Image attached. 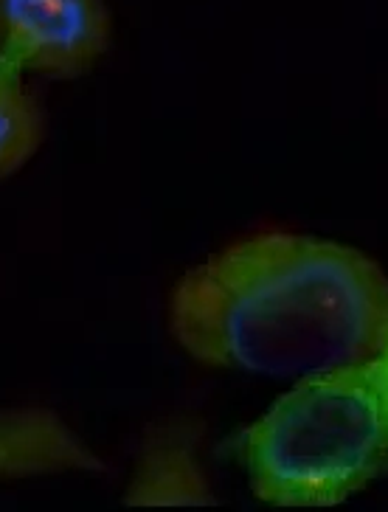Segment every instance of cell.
I'll use <instances>...</instances> for the list:
<instances>
[{
	"label": "cell",
	"instance_id": "6da1fadb",
	"mask_svg": "<svg viewBox=\"0 0 388 512\" xmlns=\"http://www.w3.org/2000/svg\"><path fill=\"white\" fill-rule=\"evenodd\" d=\"M166 327L211 369L307 377L369 363L388 347V273L352 245L259 226L180 273Z\"/></svg>",
	"mask_w": 388,
	"mask_h": 512
},
{
	"label": "cell",
	"instance_id": "7a4b0ae2",
	"mask_svg": "<svg viewBox=\"0 0 388 512\" xmlns=\"http://www.w3.org/2000/svg\"><path fill=\"white\" fill-rule=\"evenodd\" d=\"M256 498L276 507H335L388 465L380 361L299 377L245 431Z\"/></svg>",
	"mask_w": 388,
	"mask_h": 512
},
{
	"label": "cell",
	"instance_id": "3957f363",
	"mask_svg": "<svg viewBox=\"0 0 388 512\" xmlns=\"http://www.w3.org/2000/svg\"><path fill=\"white\" fill-rule=\"evenodd\" d=\"M107 0H0V60L26 76H88L113 43Z\"/></svg>",
	"mask_w": 388,
	"mask_h": 512
},
{
	"label": "cell",
	"instance_id": "277c9868",
	"mask_svg": "<svg viewBox=\"0 0 388 512\" xmlns=\"http://www.w3.org/2000/svg\"><path fill=\"white\" fill-rule=\"evenodd\" d=\"M127 507H214L217 493L203 462V425L166 417L144 431L124 490Z\"/></svg>",
	"mask_w": 388,
	"mask_h": 512
},
{
	"label": "cell",
	"instance_id": "5b68a950",
	"mask_svg": "<svg viewBox=\"0 0 388 512\" xmlns=\"http://www.w3.org/2000/svg\"><path fill=\"white\" fill-rule=\"evenodd\" d=\"M105 473V462L51 406H0V484Z\"/></svg>",
	"mask_w": 388,
	"mask_h": 512
},
{
	"label": "cell",
	"instance_id": "8992f818",
	"mask_svg": "<svg viewBox=\"0 0 388 512\" xmlns=\"http://www.w3.org/2000/svg\"><path fill=\"white\" fill-rule=\"evenodd\" d=\"M48 138L43 99L29 76L0 60V183L20 175L37 158Z\"/></svg>",
	"mask_w": 388,
	"mask_h": 512
},
{
	"label": "cell",
	"instance_id": "52a82bcc",
	"mask_svg": "<svg viewBox=\"0 0 388 512\" xmlns=\"http://www.w3.org/2000/svg\"><path fill=\"white\" fill-rule=\"evenodd\" d=\"M377 361H380V383H383V403H386V417H388V347L383 349V355H380Z\"/></svg>",
	"mask_w": 388,
	"mask_h": 512
}]
</instances>
